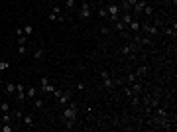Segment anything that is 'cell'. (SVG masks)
Returning <instances> with one entry per match:
<instances>
[{
	"instance_id": "d4e9b609",
	"label": "cell",
	"mask_w": 177,
	"mask_h": 132,
	"mask_svg": "<svg viewBox=\"0 0 177 132\" xmlns=\"http://www.w3.org/2000/svg\"><path fill=\"white\" fill-rule=\"evenodd\" d=\"M32 32H33L32 24H28V26H24V36H32Z\"/></svg>"
},
{
	"instance_id": "4dcf8cb0",
	"label": "cell",
	"mask_w": 177,
	"mask_h": 132,
	"mask_svg": "<svg viewBox=\"0 0 177 132\" xmlns=\"http://www.w3.org/2000/svg\"><path fill=\"white\" fill-rule=\"evenodd\" d=\"M114 28H116V30H126V26H124V22H122V20L114 22Z\"/></svg>"
},
{
	"instance_id": "277c9868",
	"label": "cell",
	"mask_w": 177,
	"mask_h": 132,
	"mask_svg": "<svg viewBox=\"0 0 177 132\" xmlns=\"http://www.w3.org/2000/svg\"><path fill=\"white\" fill-rule=\"evenodd\" d=\"M140 30L146 34V36H157L159 34V30H157V26H152V24H140Z\"/></svg>"
},
{
	"instance_id": "1f68e13d",
	"label": "cell",
	"mask_w": 177,
	"mask_h": 132,
	"mask_svg": "<svg viewBox=\"0 0 177 132\" xmlns=\"http://www.w3.org/2000/svg\"><path fill=\"white\" fill-rule=\"evenodd\" d=\"M12 130H14L12 124H2V130H0V132H12Z\"/></svg>"
},
{
	"instance_id": "30bf717a",
	"label": "cell",
	"mask_w": 177,
	"mask_h": 132,
	"mask_svg": "<svg viewBox=\"0 0 177 132\" xmlns=\"http://www.w3.org/2000/svg\"><path fill=\"white\" fill-rule=\"evenodd\" d=\"M37 93H39V89H35V87H30V89H26V99H35L37 97Z\"/></svg>"
},
{
	"instance_id": "836d02e7",
	"label": "cell",
	"mask_w": 177,
	"mask_h": 132,
	"mask_svg": "<svg viewBox=\"0 0 177 132\" xmlns=\"http://www.w3.org/2000/svg\"><path fill=\"white\" fill-rule=\"evenodd\" d=\"M155 109H157V107H155ZM155 112H157V116H167V110L165 109H157Z\"/></svg>"
},
{
	"instance_id": "7c38bea8",
	"label": "cell",
	"mask_w": 177,
	"mask_h": 132,
	"mask_svg": "<svg viewBox=\"0 0 177 132\" xmlns=\"http://www.w3.org/2000/svg\"><path fill=\"white\" fill-rule=\"evenodd\" d=\"M148 71H150V69H148V65H140L138 69H136V77H138V79H140V77H146V75H148Z\"/></svg>"
},
{
	"instance_id": "f35d334b",
	"label": "cell",
	"mask_w": 177,
	"mask_h": 132,
	"mask_svg": "<svg viewBox=\"0 0 177 132\" xmlns=\"http://www.w3.org/2000/svg\"><path fill=\"white\" fill-rule=\"evenodd\" d=\"M51 12H55V14H61V6H57V4H55V6H53V10H51Z\"/></svg>"
},
{
	"instance_id": "7402d4cb",
	"label": "cell",
	"mask_w": 177,
	"mask_h": 132,
	"mask_svg": "<svg viewBox=\"0 0 177 132\" xmlns=\"http://www.w3.org/2000/svg\"><path fill=\"white\" fill-rule=\"evenodd\" d=\"M2 124H12V114H10V112H4V116H2Z\"/></svg>"
},
{
	"instance_id": "ba28073f",
	"label": "cell",
	"mask_w": 177,
	"mask_h": 132,
	"mask_svg": "<svg viewBox=\"0 0 177 132\" xmlns=\"http://www.w3.org/2000/svg\"><path fill=\"white\" fill-rule=\"evenodd\" d=\"M136 42L140 45H152V38L150 36H136Z\"/></svg>"
},
{
	"instance_id": "4fadbf2b",
	"label": "cell",
	"mask_w": 177,
	"mask_h": 132,
	"mask_svg": "<svg viewBox=\"0 0 177 132\" xmlns=\"http://www.w3.org/2000/svg\"><path fill=\"white\" fill-rule=\"evenodd\" d=\"M22 120H24V124H26V126H30V128H32V126H33V116H32V114H30V112H24Z\"/></svg>"
},
{
	"instance_id": "5b68a950",
	"label": "cell",
	"mask_w": 177,
	"mask_h": 132,
	"mask_svg": "<svg viewBox=\"0 0 177 132\" xmlns=\"http://www.w3.org/2000/svg\"><path fill=\"white\" fill-rule=\"evenodd\" d=\"M146 4H148V0H138V2H136V4L132 6V10H134V16L142 14V10L146 8Z\"/></svg>"
},
{
	"instance_id": "2e32d148",
	"label": "cell",
	"mask_w": 177,
	"mask_h": 132,
	"mask_svg": "<svg viewBox=\"0 0 177 132\" xmlns=\"http://www.w3.org/2000/svg\"><path fill=\"white\" fill-rule=\"evenodd\" d=\"M132 51H134V45H130V44L124 45V47L120 49V53L122 55H128V57H132Z\"/></svg>"
},
{
	"instance_id": "5bb4252c",
	"label": "cell",
	"mask_w": 177,
	"mask_h": 132,
	"mask_svg": "<svg viewBox=\"0 0 177 132\" xmlns=\"http://www.w3.org/2000/svg\"><path fill=\"white\" fill-rule=\"evenodd\" d=\"M44 55H45V49H44V47H37V49L33 51V59H35V61H42Z\"/></svg>"
},
{
	"instance_id": "74e56055",
	"label": "cell",
	"mask_w": 177,
	"mask_h": 132,
	"mask_svg": "<svg viewBox=\"0 0 177 132\" xmlns=\"http://www.w3.org/2000/svg\"><path fill=\"white\" fill-rule=\"evenodd\" d=\"M100 77L106 79V77H110V75H108V71H104V69H102V71H100Z\"/></svg>"
},
{
	"instance_id": "7a4b0ae2",
	"label": "cell",
	"mask_w": 177,
	"mask_h": 132,
	"mask_svg": "<svg viewBox=\"0 0 177 132\" xmlns=\"http://www.w3.org/2000/svg\"><path fill=\"white\" fill-rule=\"evenodd\" d=\"M91 16H93V8H91V4L87 0H83L81 2V10H79V18L81 20H88Z\"/></svg>"
},
{
	"instance_id": "6da1fadb",
	"label": "cell",
	"mask_w": 177,
	"mask_h": 132,
	"mask_svg": "<svg viewBox=\"0 0 177 132\" xmlns=\"http://www.w3.org/2000/svg\"><path fill=\"white\" fill-rule=\"evenodd\" d=\"M77 110H79L77 105L69 101V105L63 107V118H75V120H77Z\"/></svg>"
},
{
	"instance_id": "8992f818",
	"label": "cell",
	"mask_w": 177,
	"mask_h": 132,
	"mask_svg": "<svg viewBox=\"0 0 177 132\" xmlns=\"http://www.w3.org/2000/svg\"><path fill=\"white\" fill-rule=\"evenodd\" d=\"M16 93H18V95H16V99H18V101H26V89H24L22 83L16 85Z\"/></svg>"
},
{
	"instance_id": "83f0119b",
	"label": "cell",
	"mask_w": 177,
	"mask_h": 132,
	"mask_svg": "<svg viewBox=\"0 0 177 132\" xmlns=\"http://www.w3.org/2000/svg\"><path fill=\"white\" fill-rule=\"evenodd\" d=\"M126 81H128V83H136V81H138V77H136V73H128V77H126Z\"/></svg>"
},
{
	"instance_id": "ab89813d",
	"label": "cell",
	"mask_w": 177,
	"mask_h": 132,
	"mask_svg": "<svg viewBox=\"0 0 177 132\" xmlns=\"http://www.w3.org/2000/svg\"><path fill=\"white\" fill-rule=\"evenodd\" d=\"M110 32V30H108V28H106V26H104V28H100V34H102V36H106V34Z\"/></svg>"
},
{
	"instance_id": "603a6c76",
	"label": "cell",
	"mask_w": 177,
	"mask_h": 132,
	"mask_svg": "<svg viewBox=\"0 0 177 132\" xmlns=\"http://www.w3.org/2000/svg\"><path fill=\"white\" fill-rule=\"evenodd\" d=\"M132 93L134 95H136V93H140V91H142V83H138V81H136V83H132Z\"/></svg>"
},
{
	"instance_id": "e0dca14e",
	"label": "cell",
	"mask_w": 177,
	"mask_h": 132,
	"mask_svg": "<svg viewBox=\"0 0 177 132\" xmlns=\"http://www.w3.org/2000/svg\"><path fill=\"white\" fill-rule=\"evenodd\" d=\"M102 85L112 91V89H114V85H116V81H114V79H110V77H106V79H102Z\"/></svg>"
},
{
	"instance_id": "44dd1931",
	"label": "cell",
	"mask_w": 177,
	"mask_h": 132,
	"mask_svg": "<svg viewBox=\"0 0 177 132\" xmlns=\"http://www.w3.org/2000/svg\"><path fill=\"white\" fill-rule=\"evenodd\" d=\"M44 105H45V101L42 99V97H35V99H33V107H35V109H42Z\"/></svg>"
},
{
	"instance_id": "d590c367",
	"label": "cell",
	"mask_w": 177,
	"mask_h": 132,
	"mask_svg": "<svg viewBox=\"0 0 177 132\" xmlns=\"http://www.w3.org/2000/svg\"><path fill=\"white\" fill-rule=\"evenodd\" d=\"M16 38H20V36H24V28H16Z\"/></svg>"
},
{
	"instance_id": "f546056e",
	"label": "cell",
	"mask_w": 177,
	"mask_h": 132,
	"mask_svg": "<svg viewBox=\"0 0 177 132\" xmlns=\"http://www.w3.org/2000/svg\"><path fill=\"white\" fill-rule=\"evenodd\" d=\"M28 44V36H20L18 38V45H26Z\"/></svg>"
},
{
	"instance_id": "e575fe53",
	"label": "cell",
	"mask_w": 177,
	"mask_h": 132,
	"mask_svg": "<svg viewBox=\"0 0 177 132\" xmlns=\"http://www.w3.org/2000/svg\"><path fill=\"white\" fill-rule=\"evenodd\" d=\"M124 95H126V97H134L132 89H130V87H124Z\"/></svg>"
},
{
	"instance_id": "cb8c5ba5",
	"label": "cell",
	"mask_w": 177,
	"mask_h": 132,
	"mask_svg": "<svg viewBox=\"0 0 177 132\" xmlns=\"http://www.w3.org/2000/svg\"><path fill=\"white\" fill-rule=\"evenodd\" d=\"M8 67H10V63H8L6 59H0V71H6Z\"/></svg>"
},
{
	"instance_id": "ac0fdd59",
	"label": "cell",
	"mask_w": 177,
	"mask_h": 132,
	"mask_svg": "<svg viewBox=\"0 0 177 132\" xmlns=\"http://www.w3.org/2000/svg\"><path fill=\"white\" fill-rule=\"evenodd\" d=\"M6 93L10 95V97H16L14 93H16V85L14 83H6Z\"/></svg>"
},
{
	"instance_id": "8d00e7d4",
	"label": "cell",
	"mask_w": 177,
	"mask_h": 132,
	"mask_svg": "<svg viewBox=\"0 0 177 132\" xmlns=\"http://www.w3.org/2000/svg\"><path fill=\"white\" fill-rule=\"evenodd\" d=\"M18 53H20V55L26 53V45H18Z\"/></svg>"
},
{
	"instance_id": "60d3db41",
	"label": "cell",
	"mask_w": 177,
	"mask_h": 132,
	"mask_svg": "<svg viewBox=\"0 0 177 132\" xmlns=\"http://www.w3.org/2000/svg\"><path fill=\"white\" fill-rule=\"evenodd\" d=\"M39 2H47V0H39Z\"/></svg>"
},
{
	"instance_id": "ffe728a7",
	"label": "cell",
	"mask_w": 177,
	"mask_h": 132,
	"mask_svg": "<svg viewBox=\"0 0 177 132\" xmlns=\"http://www.w3.org/2000/svg\"><path fill=\"white\" fill-rule=\"evenodd\" d=\"M175 30H177V28H175V24H173V28H165V30H163V34H165V36H171V38H175V36H177Z\"/></svg>"
},
{
	"instance_id": "52a82bcc",
	"label": "cell",
	"mask_w": 177,
	"mask_h": 132,
	"mask_svg": "<svg viewBox=\"0 0 177 132\" xmlns=\"http://www.w3.org/2000/svg\"><path fill=\"white\" fill-rule=\"evenodd\" d=\"M126 28H128L130 32H140V20H138V18L134 16V20H132V22H130V24H128Z\"/></svg>"
},
{
	"instance_id": "9a60e30c",
	"label": "cell",
	"mask_w": 177,
	"mask_h": 132,
	"mask_svg": "<svg viewBox=\"0 0 177 132\" xmlns=\"http://www.w3.org/2000/svg\"><path fill=\"white\" fill-rule=\"evenodd\" d=\"M63 126L67 130H73L75 128V118H63Z\"/></svg>"
},
{
	"instance_id": "f1b7e54d",
	"label": "cell",
	"mask_w": 177,
	"mask_h": 132,
	"mask_svg": "<svg viewBox=\"0 0 177 132\" xmlns=\"http://www.w3.org/2000/svg\"><path fill=\"white\" fill-rule=\"evenodd\" d=\"M99 16L100 18H108V12H106V8L102 6V8H99Z\"/></svg>"
},
{
	"instance_id": "3957f363",
	"label": "cell",
	"mask_w": 177,
	"mask_h": 132,
	"mask_svg": "<svg viewBox=\"0 0 177 132\" xmlns=\"http://www.w3.org/2000/svg\"><path fill=\"white\" fill-rule=\"evenodd\" d=\"M39 91H42L44 95H51V93L55 91V87L47 81V77H42V79H39Z\"/></svg>"
},
{
	"instance_id": "d6986e66",
	"label": "cell",
	"mask_w": 177,
	"mask_h": 132,
	"mask_svg": "<svg viewBox=\"0 0 177 132\" xmlns=\"http://www.w3.org/2000/svg\"><path fill=\"white\" fill-rule=\"evenodd\" d=\"M63 4H65V8H67L69 12L75 10V0H63Z\"/></svg>"
},
{
	"instance_id": "4316f807",
	"label": "cell",
	"mask_w": 177,
	"mask_h": 132,
	"mask_svg": "<svg viewBox=\"0 0 177 132\" xmlns=\"http://www.w3.org/2000/svg\"><path fill=\"white\" fill-rule=\"evenodd\" d=\"M16 120H22V116H24V110H14V114H12Z\"/></svg>"
},
{
	"instance_id": "d6a6232c",
	"label": "cell",
	"mask_w": 177,
	"mask_h": 132,
	"mask_svg": "<svg viewBox=\"0 0 177 132\" xmlns=\"http://www.w3.org/2000/svg\"><path fill=\"white\" fill-rule=\"evenodd\" d=\"M0 110H2V112H8V110H10V105H8V103H0Z\"/></svg>"
},
{
	"instance_id": "484cf974",
	"label": "cell",
	"mask_w": 177,
	"mask_h": 132,
	"mask_svg": "<svg viewBox=\"0 0 177 132\" xmlns=\"http://www.w3.org/2000/svg\"><path fill=\"white\" fill-rule=\"evenodd\" d=\"M146 14V16H152V14H154V8H152V6H150V4H146V8L144 10H142Z\"/></svg>"
},
{
	"instance_id": "8fae6325",
	"label": "cell",
	"mask_w": 177,
	"mask_h": 132,
	"mask_svg": "<svg viewBox=\"0 0 177 132\" xmlns=\"http://www.w3.org/2000/svg\"><path fill=\"white\" fill-rule=\"evenodd\" d=\"M59 105H61V107H67V105H69V101H71V95H69V93H61V97H59Z\"/></svg>"
},
{
	"instance_id": "9c48e42d",
	"label": "cell",
	"mask_w": 177,
	"mask_h": 132,
	"mask_svg": "<svg viewBox=\"0 0 177 132\" xmlns=\"http://www.w3.org/2000/svg\"><path fill=\"white\" fill-rule=\"evenodd\" d=\"M120 20L124 22V26H128V24L134 20V14L132 12H124V14H120Z\"/></svg>"
}]
</instances>
